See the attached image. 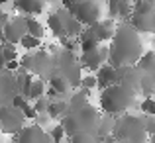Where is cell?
Returning a JSON list of instances; mask_svg holds the SVG:
<instances>
[{
    "instance_id": "cell-1",
    "label": "cell",
    "mask_w": 155,
    "mask_h": 143,
    "mask_svg": "<svg viewBox=\"0 0 155 143\" xmlns=\"http://www.w3.org/2000/svg\"><path fill=\"white\" fill-rule=\"evenodd\" d=\"M143 53V41L140 37V31L130 22L116 24L114 35L108 45V61L112 67L122 65H136V61Z\"/></svg>"
},
{
    "instance_id": "cell-2",
    "label": "cell",
    "mask_w": 155,
    "mask_h": 143,
    "mask_svg": "<svg viewBox=\"0 0 155 143\" xmlns=\"http://www.w3.org/2000/svg\"><path fill=\"white\" fill-rule=\"evenodd\" d=\"M136 94H137V90H134L132 86L122 84V83H114V84H110V86L100 90V96H98L100 110L104 114H108V116L116 118L120 114L128 112L134 106Z\"/></svg>"
},
{
    "instance_id": "cell-3",
    "label": "cell",
    "mask_w": 155,
    "mask_h": 143,
    "mask_svg": "<svg viewBox=\"0 0 155 143\" xmlns=\"http://www.w3.org/2000/svg\"><path fill=\"white\" fill-rule=\"evenodd\" d=\"M112 137L118 141H145L149 135H147V129H145L143 118L124 112L114 118Z\"/></svg>"
},
{
    "instance_id": "cell-4",
    "label": "cell",
    "mask_w": 155,
    "mask_h": 143,
    "mask_svg": "<svg viewBox=\"0 0 155 143\" xmlns=\"http://www.w3.org/2000/svg\"><path fill=\"white\" fill-rule=\"evenodd\" d=\"M128 20L140 34H155V0H134Z\"/></svg>"
},
{
    "instance_id": "cell-5",
    "label": "cell",
    "mask_w": 155,
    "mask_h": 143,
    "mask_svg": "<svg viewBox=\"0 0 155 143\" xmlns=\"http://www.w3.org/2000/svg\"><path fill=\"white\" fill-rule=\"evenodd\" d=\"M71 14L83 26H91V24L98 22L102 18V6H100L98 0H77Z\"/></svg>"
},
{
    "instance_id": "cell-6",
    "label": "cell",
    "mask_w": 155,
    "mask_h": 143,
    "mask_svg": "<svg viewBox=\"0 0 155 143\" xmlns=\"http://www.w3.org/2000/svg\"><path fill=\"white\" fill-rule=\"evenodd\" d=\"M26 124V118H24L22 110L16 108L12 104H2L0 106V129L4 133H12L14 135L22 125Z\"/></svg>"
},
{
    "instance_id": "cell-7",
    "label": "cell",
    "mask_w": 155,
    "mask_h": 143,
    "mask_svg": "<svg viewBox=\"0 0 155 143\" xmlns=\"http://www.w3.org/2000/svg\"><path fill=\"white\" fill-rule=\"evenodd\" d=\"M73 114H75V120H77V124H79V129L96 135V129H98V124H100V114L91 102H87L84 106H81V108L75 110Z\"/></svg>"
},
{
    "instance_id": "cell-8",
    "label": "cell",
    "mask_w": 155,
    "mask_h": 143,
    "mask_svg": "<svg viewBox=\"0 0 155 143\" xmlns=\"http://www.w3.org/2000/svg\"><path fill=\"white\" fill-rule=\"evenodd\" d=\"M12 137H14L16 141H20V143H47V141H51L49 133H47L39 124H31V125L24 124Z\"/></svg>"
},
{
    "instance_id": "cell-9",
    "label": "cell",
    "mask_w": 155,
    "mask_h": 143,
    "mask_svg": "<svg viewBox=\"0 0 155 143\" xmlns=\"http://www.w3.org/2000/svg\"><path fill=\"white\" fill-rule=\"evenodd\" d=\"M106 61H108V45H104V43H100L98 47L91 49V51H81V57H79L81 67L88 69L91 73H94Z\"/></svg>"
},
{
    "instance_id": "cell-10",
    "label": "cell",
    "mask_w": 155,
    "mask_h": 143,
    "mask_svg": "<svg viewBox=\"0 0 155 143\" xmlns=\"http://www.w3.org/2000/svg\"><path fill=\"white\" fill-rule=\"evenodd\" d=\"M0 34H2L4 41H10V43H16V45H18L22 35L26 34V16L22 14V16H16V18H12V20L8 18Z\"/></svg>"
},
{
    "instance_id": "cell-11",
    "label": "cell",
    "mask_w": 155,
    "mask_h": 143,
    "mask_svg": "<svg viewBox=\"0 0 155 143\" xmlns=\"http://www.w3.org/2000/svg\"><path fill=\"white\" fill-rule=\"evenodd\" d=\"M92 30V34H94V37L98 39L100 43H108L110 39H112L114 35V30H116V22H114V18H100L98 22L91 24L88 26Z\"/></svg>"
},
{
    "instance_id": "cell-12",
    "label": "cell",
    "mask_w": 155,
    "mask_h": 143,
    "mask_svg": "<svg viewBox=\"0 0 155 143\" xmlns=\"http://www.w3.org/2000/svg\"><path fill=\"white\" fill-rule=\"evenodd\" d=\"M16 92H18V84H16L14 71L0 69V98H12Z\"/></svg>"
},
{
    "instance_id": "cell-13",
    "label": "cell",
    "mask_w": 155,
    "mask_h": 143,
    "mask_svg": "<svg viewBox=\"0 0 155 143\" xmlns=\"http://www.w3.org/2000/svg\"><path fill=\"white\" fill-rule=\"evenodd\" d=\"M67 16H69V10H65V8L49 14V18H47V28H49V31L55 35V37L67 35L65 34V20H67Z\"/></svg>"
},
{
    "instance_id": "cell-14",
    "label": "cell",
    "mask_w": 155,
    "mask_h": 143,
    "mask_svg": "<svg viewBox=\"0 0 155 143\" xmlns=\"http://www.w3.org/2000/svg\"><path fill=\"white\" fill-rule=\"evenodd\" d=\"M94 75H96V88H100V90L106 88V86H110V84H114V83H118L116 67H112L110 63L100 65V67L94 71Z\"/></svg>"
},
{
    "instance_id": "cell-15",
    "label": "cell",
    "mask_w": 155,
    "mask_h": 143,
    "mask_svg": "<svg viewBox=\"0 0 155 143\" xmlns=\"http://www.w3.org/2000/svg\"><path fill=\"white\" fill-rule=\"evenodd\" d=\"M53 69V59L49 53L45 51H38L34 55V63H31V73L38 76H45L47 73H51Z\"/></svg>"
},
{
    "instance_id": "cell-16",
    "label": "cell",
    "mask_w": 155,
    "mask_h": 143,
    "mask_svg": "<svg viewBox=\"0 0 155 143\" xmlns=\"http://www.w3.org/2000/svg\"><path fill=\"white\" fill-rule=\"evenodd\" d=\"M45 0H14V6L24 16H39L45 10Z\"/></svg>"
},
{
    "instance_id": "cell-17",
    "label": "cell",
    "mask_w": 155,
    "mask_h": 143,
    "mask_svg": "<svg viewBox=\"0 0 155 143\" xmlns=\"http://www.w3.org/2000/svg\"><path fill=\"white\" fill-rule=\"evenodd\" d=\"M47 84H49V94L55 96V98H63L69 90H71V84H69V80L65 79L61 73L51 75L49 80H47Z\"/></svg>"
},
{
    "instance_id": "cell-18",
    "label": "cell",
    "mask_w": 155,
    "mask_h": 143,
    "mask_svg": "<svg viewBox=\"0 0 155 143\" xmlns=\"http://www.w3.org/2000/svg\"><path fill=\"white\" fill-rule=\"evenodd\" d=\"M136 67L141 71V75H147L155 79V51H147L141 53V57L136 61Z\"/></svg>"
},
{
    "instance_id": "cell-19",
    "label": "cell",
    "mask_w": 155,
    "mask_h": 143,
    "mask_svg": "<svg viewBox=\"0 0 155 143\" xmlns=\"http://www.w3.org/2000/svg\"><path fill=\"white\" fill-rule=\"evenodd\" d=\"M45 112H47V116H49V120H61V118L69 112V102L61 100V98H57V100H49Z\"/></svg>"
},
{
    "instance_id": "cell-20",
    "label": "cell",
    "mask_w": 155,
    "mask_h": 143,
    "mask_svg": "<svg viewBox=\"0 0 155 143\" xmlns=\"http://www.w3.org/2000/svg\"><path fill=\"white\" fill-rule=\"evenodd\" d=\"M26 34L43 39V37H45V26H43L39 20L31 18V16H26Z\"/></svg>"
},
{
    "instance_id": "cell-21",
    "label": "cell",
    "mask_w": 155,
    "mask_h": 143,
    "mask_svg": "<svg viewBox=\"0 0 155 143\" xmlns=\"http://www.w3.org/2000/svg\"><path fill=\"white\" fill-rule=\"evenodd\" d=\"M83 24L79 22V20L75 18V16L69 12V16H67V20H65V34L69 35V37H77V35L83 31Z\"/></svg>"
},
{
    "instance_id": "cell-22",
    "label": "cell",
    "mask_w": 155,
    "mask_h": 143,
    "mask_svg": "<svg viewBox=\"0 0 155 143\" xmlns=\"http://www.w3.org/2000/svg\"><path fill=\"white\" fill-rule=\"evenodd\" d=\"M41 41L43 39H39V37H34V35H30V34H24L22 35V39H20V45H22L26 51H35V49H39L41 47Z\"/></svg>"
},
{
    "instance_id": "cell-23",
    "label": "cell",
    "mask_w": 155,
    "mask_h": 143,
    "mask_svg": "<svg viewBox=\"0 0 155 143\" xmlns=\"http://www.w3.org/2000/svg\"><path fill=\"white\" fill-rule=\"evenodd\" d=\"M88 102V94H84L83 90L75 92V94L71 96V100H69V112H75V110H79L81 106H84Z\"/></svg>"
},
{
    "instance_id": "cell-24",
    "label": "cell",
    "mask_w": 155,
    "mask_h": 143,
    "mask_svg": "<svg viewBox=\"0 0 155 143\" xmlns=\"http://www.w3.org/2000/svg\"><path fill=\"white\" fill-rule=\"evenodd\" d=\"M0 49H2V55H4V59H6V61L18 59V49H16V43L4 41L2 45H0Z\"/></svg>"
},
{
    "instance_id": "cell-25",
    "label": "cell",
    "mask_w": 155,
    "mask_h": 143,
    "mask_svg": "<svg viewBox=\"0 0 155 143\" xmlns=\"http://www.w3.org/2000/svg\"><path fill=\"white\" fill-rule=\"evenodd\" d=\"M96 135H92V133L88 132H83V129H79L77 133H73L71 137H69V141L71 143H88V141H94Z\"/></svg>"
},
{
    "instance_id": "cell-26",
    "label": "cell",
    "mask_w": 155,
    "mask_h": 143,
    "mask_svg": "<svg viewBox=\"0 0 155 143\" xmlns=\"http://www.w3.org/2000/svg\"><path fill=\"white\" fill-rule=\"evenodd\" d=\"M140 110L143 112V116H155V98L145 96V100L140 104Z\"/></svg>"
},
{
    "instance_id": "cell-27",
    "label": "cell",
    "mask_w": 155,
    "mask_h": 143,
    "mask_svg": "<svg viewBox=\"0 0 155 143\" xmlns=\"http://www.w3.org/2000/svg\"><path fill=\"white\" fill-rule=\"evenodd\" d=\"M81 88H88V90H92V88H96V75L94 73H91V75H83L81 76Z\"/></svg>"
},
{
    "instance_id": "cell-28",
    "label": "cell",
    "mask_w": 155,
    "mask_h": 143,
    "mask_svg": "<svg viewBox=\"0 0 155 143\" xmlns=\"http://www.w3.org/2000/svg\"><path fill=\"white\" fill-rule=\"evenodd\" d=\"M47 133H49L51 141H61L63 137H67V135H65V129H63V125H61V124H57L55 128H51V132H47Z\"/></svg>"
},
{
    "instance_id": "cell-29",
    "label": "cell",
    "mask_w": 155,
    "mask_h": 143,
    "mask_svg": "<svg viewBox=\"0 0 155 143\" xmlns=\"http://www.w3.org/2000/svg\"><path fill=\"white\" fill-rule=\"evenodd\" d=\"M20 110H22V114H24V118H26V120H35V116H38V112H35L34 104H30V100H28Z\"/></svg>"
},
{
    "instance_id": "cell-30",
    "label": "cell",
    "mask_w": 155,
    "mask_h": 143,
    "mask_svg": "<svg viewBox=\"0 0 155 143\" xmlns=\"http://www.w3.org/2000/svg\"><path fill=\"white\" fill-rule=\"evenodd\" d=\"M47 104H49V100H47V98H45V94H43V96H39V98H35V100H34V108H35V112H45V110H47Z\"/></svg>"
},
{
    "instance_id": "cell-31",
    "label": "cell",
    "mask_w": 155,
    "mask_h": 143,
    "mask_svg": "<svg viewBox=\"0 0 155 143\" xmlns=\"http://www.w3.org/2000/svg\"><path fill=\"white\" fill-rule=\"evenodd\" d=\"M143 122H145V129H147V135H151L155 132V116H143Z\"/></svg>"
},
{
    "instance_id": "cell-32",
    "label": "cell",
    "mask_w": 155,
    "mask_h": 143,
    "mask_svg": "<svg viewBox=\"0 0 155 143\" xmlns=\"http://www.w3.org/2000/svg\"><path fill=\"white\" fill-rule=\"evenodd\" d=\"M77 0H61V8H65V10L73 12V8H75Z\"/></svg>"
},
{
    "instance_id": "cell-33",
    "label": "cell",
    "mask_w": 155,
    "mask_h": 143,
    "mask_svg": "<svg viewBox=\"0 0 155 143\" xmlns=\"http://www.w3.org/2000/svg\"><path fill=\"white\" fill-rule=\"evenodd\" d=\"M6 20H8V14L0 10V31H2V28H4V24H6Z\"/></svg>"
},
{
    "instance_id": "cell-34",
    "label": "cell",
    "mask_w": 155,
    "mask_h": 143,
    "mask_svg": "<svg viewBox=\"0 0 155 143\" xmlns=\"http://www.w3.org/2000/svg\"><path fill=\"white\" fill-rule=\"evenodd\" d=\"M4 65H6V59H4V55H2V49H0V69H4Z\"/></svg>"
},
{
    "instance_id": "cell-35",
    "label": "cell",
    "mask_w": 155,
    "mask_h": 143,
    "mask_svg": "<svg viewBox=\"0 0 155 143\" xmlns=\"http://www.w3.org/2000/svg\"><path fill=\"white\" fill-rule=\"evenodd\" d=\"M114 2H134V0H108V4H114Z\"/></svg>"
},
{
    "instance_id": "cell-36",
    "label": "cell",
    "mask_w": 155,
    "mask_h": 143,
    "mask_svg": "<svg viewBox=\"0 0 155 143\" xmlns=\"http://www.w3.org/2000/svg\"><path fill=\"white\" fill-rule=\"evenodd\" d=\"M149 137H151V141H155V132L151 133V135H149Z\"/></svg>"
}]
</instances>
